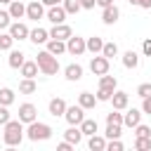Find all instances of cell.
<instances>
[{
	"instance_id": "5",
	"label": "cell",
	"mask_w": 151,
	"mask_h": 151,
	"mask_svg": "<svg viewBox=\"0 0 151 151\" xmlns=\"http://www.w3.org/2000/svg\"><path fill=\"white\" fill-rule=\"evenodd\" d=\"M64 118L68 120V125H80V123H83V118H85V109H83L80 104H78V106H66Z\"/></svg>"
},
{
	"instance_id": "12",
	"label": "cell",
	"mask_w": 151,
	"mask_h": 151,
	"mask_svg": "<svg viewBox=\"0 0 151 151\" xmlns=\"http://www.w3.org/2000/svg\"><path fill=\"white\" fill-rule=\"evenodd\" d=\"M73 33H71V26L66 24H54V28L50 31V38H57V40H68Z\"/></svg>"
},
{
	"instance_id": "41",
	"label": "cell",
	"mask_w": 151,
	"mask_h": 151,
	"mask_svg": "<svg viewBox=\"0 0 151 151\" xmlns=\"http://www.w3.org/2000/svg\"><path fill=\"white\" fill-rule=\"evenodd\" d=\"M111 94H113V92H109V90L99 87V92H97V101H109V99H111Z\"/></svg>"
},
{
	"instance_id": "24",
	"label": "cell",
	"mask_w": 151,
	"mask_h": 151,
	"mask_svg": "<svg viewBox=\"0 0 151 151\" xmlns=\"http://www.w3.org/2000/svg\"><path fill=\"white\" fill-rule=\"evenodd\" d=\"M78 104H80L83 109H94L97 97H94V94H90V92H80V94H78Z\"/></svg>"
},
{
	"instance_id": "46",
	"label": "cell",
	"mask_w": 151,
	"mask_h": 151,
	"mask_svg": "<svg viewBox=\"0 0 151 151\" xmlns=\"http://www.w3.org/2000/svg\"><path fill=\"white\" fill-rule=\"evenodd\" d=\"M94 5H97V0H80L83 9H94Z\"/></svg>"
},
{
	"instance_id": "39",
	"label": "cell",
	"mask_w": 151,
	"mask_h": 151,
	"mask_svg": "<svg viewBox=\"0 0 151 151\" xmlns=\"http://www.w3.org/2000/svg\"><path fill=\"white\" fill-rule=\"evenodd\" d=\"M137 94L144 99V97H151V83H142L139 87H137Z\"/></svg>"
},
{
	"instance_id": "30",
	"label": "cell",
	"mask_w": 151,
	"mask_h": 151,
	"mask_svg": "<svg viewBox=\"0 0 151 151\" xmlns=\"http://www.w3.org/2000/svg\"><path fill=\"white\" fill-rule=\"evenodd\" d=\"M61 7L66 9V14H78L83 7H80V0H61Z\"/></svg>"
},
{
	"instance_id": "38",
	"label": "cell",
	"mask_w": 151,
	"mask_h": 151,
	"mask_svg": "<svg viewBox=\"0 0 151 151\" xmlns=\"http://www.w3.org/2000/svg\"><path fill=\"white\" fill-rule=\"evenodd\" d=\"M106 149H109V151H123V142H120L118 137H116V139H109V142H106Z\"/></svg>"
},
{
	"instance_id": "23",
	"label": "cell",
	"mask_w": 151,
	"mask_h": 151,
	"mask_svg": "<svg viewBox=\"0 0 151 151\" xmlns=\"http://www.w3.org/2000/svg\"><path fill=\"white\" fill-rule=\"evenodd\" d=\"M38 71H40V68H38L35 61H24V64H21V76H24V78H35Z\"/></svg>"
},
{
	"instance_id": "22",
	"label": "cell",
	"mask_w": 151,
	"mask_h": 151,
	"mask_svg": "<svg viewBox=\"0 0 151 151\" xmlns=\"http://www.w3.org/2000/svg\"><path fill=\"white\" fill-rule=\"evenodd\" d=\"M101 47H104V40H101V38H97V35H92V38H87V40H85V50H90L92 54H99V52H101Z\"/></svg>"
},
{
	"instance_id": "33",
	"label": "cell",
	"mask_w": 151,
	"mask_h": 151,
	"mask_svg": "<svg viewBox=\"0 0 151 151\" xmlns=\"http://www.w3.org/2000/svg\"><path fill=\"white\" fill-rule=\"evenodd\" d=\"M106 139H116V137H120V125H113V123H106Z\"/></svg>"
},
{
	"instance_id": "40",
	"label": "cell",
	"mask_w": 151,
	"mask_h": 151,
	"mask_svg": "<svg viewBox=\"0 0 151 151\" xmlns=\"http://www.w3.org/2000/svg\"><path fill=\"white\" fill-rule=\"evenodd\" d=\"M9 24H12L9 12H2V9H0V28H9Z\"/></svg>"
},
{
	"instance_id": "48",
	"label": "cell",
	"mask_w": 151,
	"mask_h": 151,
	"mask_svg": "<svg viewBox=\"0 0 151 151\" xmlns=\"http://www.w3.org/2000/svg\"><path fill=\"white\" fill-rule=\"evenodd\" d=\"M97 5L104 9V7H109V5H113V0H97Z\"/></svg>"
},
{
	"instance_id": "28",
	"label": "cell",
	"mask_w": 151,
	"mask_h": 151,
	"mask_svg": "<svg viewBox=\"0 0 151 151\" xmlns=\"http://www.w3.org/2000/svg\"><path fill=\"white\" fill-rule=\"evenodd\" d=\"M64 137H66V142H71V144H78L80 139H83V132H80V127H76V125H71L66 132H64Z\"/></svg>"
},
{
	"instance_id": "18",
	"label": "cell",
	"mask_w": 151,
	"mask_h": 151,
	"mask_svg": "<svg viewBox=\"0 0 151 151\" xmlns=\"http://www.w3.org/2000/svg\"><path fill=\"white\" fill-rule=\"evenodd\" d=\"M47 52H52L54 57L64 54V52H66V40H57V38L47 40Z\"/></svg>"
},
{
	"instance_id": "16",
	"label": "cell",
	"mask_w": 151,
	"mask_h": 151,
	"mask_svg": "<svg viewBox=\"0 0 151 151\" xmlns=\"http://www.w3.org/2000/svg\"><path fill=\"white\" fill-rule=\"evenodd\" d=\"M64 76H66V80L76 83V80L83 78V66H80V64H68V66L64 68Z\"/></svg>"
},
{
	"instance_id": "14",
	"label": "cell",
	"mask_w": 151,
	"mask_h": 151,
	"mask_svg": "<svg viewBox=\"0 0 151 151\" xmlns=\"http://www.w3.org/2000/svg\"><path fill=\"white\" fill-rule=\"evenodd\" d=\"M137 123H142V111L139 109H130L127 113H123V125L125 127H134Z\"/></svg>"
},
{
	"instance_id": "11",
	"label": "cell",
	"mask_w": 151,
	"mask_h": 151,
	"mask_svg": "<svg viewBox=\"0 0 151 151\" xmlns=\"http://www.w3.org/2000/svg\"><path fill=\"white\" fill-rule=\"evenodd\" d=\"M118 17H120V9H118L116 5H109V7H104V12H101V21H104L106 26L116 24V21H118Z\"/></svg>"
},
{
	"instance_id": "42",
	"label": "cell",
	"mask_w": 151,
	"mask_h": 151,
	"mask_svg": "<svg viewBox=\"0 0 151 151\" xmlns=\"http://www.w3.org/2000/svg\"><path fill=\"white\" fill-rule=\"evenodd\" d=\"M127 2L134 7H142V9H151V0H127Z\"/></svg>"
},
{
	"instance_id": "1",
	"label": "cell",
	"mask_w": 151,
	"mask_h": 151,
	"mask_svg": "<svg viewBox=\"0 0 151 151\" xmlns=\"http://www.w3.org/2000/svg\"><path fill=\"white\" fill-rule=\"evenodd\" d=\"M2 139H5L7 146H19L21 139H24V123H21V120H7V123H5Z\"/></svg>"
},
{
	"instance_id": "20",
	"label": "cell",
	"mask_w": 151,
	"mask_h": 151,
	"mask_svg": "<svg viewBox=\"0 0 151 151\" xmlns=\"http://www.w3.org/2000/svg\"><path fill=\"white\" fill-rule=\"evenodd\" d=\"M123 66H125V68H137V66H139V54H137L134 50H127V52L123 54Z\"/></svg>"
},
{
	"instance_id": "6",
	"label": "cell",
	"mask_w": 151,
	"mask_h": 151,
	"mask_svg": "<svg viewBox=\"0 0 151 151\" xmlns=\"http://www.w3.org/2000/svg\"><path fill=\"white\" fill-rule=\"evenodd\" d=\"M26 17L33 19V21L42 19V17H45V5H42L40 0H31V2L26 5Z\"/></svg>"
},
{
	"instance_id": "13",
	"label": "cell",
	"mask_w": 151,
	"mask_h": 151,
	"mask_svg": "<svg viewBox=\"0 0 151 151\" xmlns=\"http://www.w3.org/2000/svg\"><path fill=\"white\" fill-rule=\"evenodd\" d=\"M109 101L113 104V109L123 111V109H127V101H130V97H127V92H120V90H116V92L111 94V99H109Z\"/></svg>"
},
{
	"instance_id": "27",
	"label": "cell",
	"mask_w": 151,
	"mask_h": 151,
	"mask_svg": "<svg viewBox=\"0 0 151 151\" xmlns=\"http://www.w3.org/2000/svg\"><path fill=\"white\" fill-rule=\"evenodd\" d=\"M80 132L83 134H97V120H92V118H83V123H80Z\"/></svg>"
},
{
	"instance_id": "26",
	"label": "cell",
	"mask_w": 151,
	"mask_h": 151,
	"mask_svg": "<svg viewBox=\"0 0 151 151\" xmlns=\"http://www.w3.org/2000/svg\"><path fill=\"white\" fill-rule=\"evenodd\" d=\"M26 59H24V52H19V50H12L9 52V59H7V64L12 66V68H21V64H24Z\"/></svg>"
},
{
	"instance_id": "36",
	"label": "cell",
	"mask_w": 151,
	"mask_h": 151,
	"mask_svg": "<svg viewBox=\"0 0 151 151\" xmlns=\"http://www.w3.org/2000/svg\"><path fill=\"white\" fill-rule=\"evenodd\" d=\"M134 137H151V127L137 123V125H134Z\"/></svg>"
},
{
	"instance_id": "44",
	"label": "cell",
	"mask_w": 151,
	"mask_h": 151,
	"mask_svg": "<svg viewBox=\"0 0 151 151\" xmlns=\"http://www.w3.org/2000/svg\"><path fill=\"white\" fill-rule=\"evenodd\" d=\"M142 111L151 116V97H144V99H142Z\"/></svg>"
},
{
	"instance_id": "47",
	"label": "cell",
	"mask_w": 151,
	"mask_h": 151,
	"mask_svg": "<svg viewBox=\"0 0 151 151\" xmlns=\"http://www.w3.org/2000/svg\"><path fill=\"white\" fill-rule=\"evenodd\" d=\"M71 149H73V144H71V142H61V144L57 146V151H71Z\"/></svg>"
},
{
	"instance_id": "10",
	"label": "cell",
	"mask_w": 151,
	"mask_h": 151,
	"mask_svg": "<svg viewBox=\"0 0 151 151\" xmlns=\"http://www.w3.org/2000/svg\"><path fill=\"white\" fill-rule=\"evenodd\" d=\"M64 19H66V9H64L61 5H52V7L47 9V21H52V24H64Z\"/></svg>"
},
{
	"instance_id": "49",
	"label": "cell",
	"mask_w": 151,
	"mask_h": 151,
	"mask_svg": "<svg viewBox=\"0 0 151 151\" xmlns=\"http://www.w3.org/2000/svg\"><path fill=\"white\" fill-rule=\"evenodd\" d=\"M42 5H47V7H52V5H61V0H40Z\"/></svg>"
},
{
	"instance_id": "43",
	"label": "cell",
	"mask_w": 151,
	"mask_h": 151,
	"mask_svg": "<svg viewBox=\"0 0 151 151\" xmlns=\"http://www.w3.org/2000/svg\"><path fill=\"white\" fill-rule=\"evenodd\" d=\"M7 120H9V111H7V106L0 104V125H5Z\"/></svg>"
},
{
	"instance_id": "21",
	"label": "cell",
	"mask_w": 151,
	"mask_h": 151,
	"mask_svg": "<svg viewBox=\"0 0 151 151\" xmlns=\"http://www.w3.org/2000/svg\"><path fill=\"white\" fill-rule=\"evenodd\" d=\"M99 87H104V90H109V92H116V87H118L116 76H109V73L99 76Z\"/></svg>"
},
{
	"instance_id": "15",
	"label": "cell",
	"mask_w": 151,
	"mask_h": 151,
	"mask_svg": "<svg viewBox=\"0 0 151 151\" xmlns=\"http://www.w3.org/2000/svg\"><path fill=\"white\" fill-rule=\"evenodd\" d=\"M28 40L31 42H35V45H42V42H47L50 40V31H45V28H33L31 33H28Z\"/></svg>"
},
{
	"instance_id": "2",
	"label": "cell",
	"mask_w": 151,
	"mask_h": 151,
	"mask_svg": "<svg viewBox=\"0 0 151 151\" xmlns=\"http://www.w3.org/2000/svg\"><path fill=\"white\" fill-rule=\"evenodd\" d=\"M35 64H38V68H40L45 76H57V71H59V61H57V57H54L52 52H47V50L38 52Z\"/></svg>"
},
{
	"instance_id": "50",
	"label": "cell",
	"mask_w": 151,
	"mask_h": 151,
	"mask_svg": "<svg viewBox=\"0 0 151 151\" xmlns=\"http://www.w3.org/2000/svg\"><path fill=\"white\" fill-rule=\"evenodd\" d=\"M9 2H12V0H0V5H9Z\"/></svg>"
},
{
	"instance_id": "3",
	"label": "cell",
	"mask_w": 151,
	"mask_h": 151,
	"mask_svg": "<svg viewBox=\"0 0 151 151\" xmlns=\"http://www.w3.org/2000/svg\"><path fill=\"white\" fill-rule=\"evenodd\" d=\"M26 137H28L31 142H45V139L52 137V127H50L47 123L33 120V123H28V127H26Z\"/></svg>"
},
{
	"instance_id": "35",
	"label": "cell",
	"mask_w": 151,
	"mask_h": 151,
	"mask_svg": "<svg viewBox=\"0 0 151 151\" xmlns=\"http://www.w3.org/2000/svg\"><path fill=\"white\" fill-rule=\"evenodd\" d=\"M106 123H113V125H123V113H118V109H113L111 113H106Z\"/></svg>"
},
{
	"instance_id": "37",
	"label": "cell",
	"mask_w": 151,
	"mask_h": 151,
	"mask_svg": "<svg viewBox=\"0 0 151 151\" xmlns=\"http://www.w3.org/2000/svg\"><path fill=\"white\" fill-rule=\"evenodd\" d=\"M12 42H14V38L9 33H0V50H12Z\"/></svg>"
},
{
	"instance_id": "8",
	"label": "cell",
	"mask_w": 151,
	"mask_h": 151,
	"mask_svg": "<svg viewBox=\"0 0 151 151\" xmlns=\"http://www.w3.org/2000/svg\"><path fill=\"white\" fill-rule=\"evenodd\" d=\"M35 116H38V109H35L33 104H28V101H26V104H21V106H19V120H21V123H26V125H28V123H33V120H35Z\"/></svg>"
},
{
	"instance_id": "29",
	"label": "cell",
	"mask_w": 151,
	"mask_h": 151,
	"mask_svg": "<svg viewBox=\"0 0 151 151\" xmlns=\"http://www.w3.org/2000/svg\"><path fill=\"white\" fill-rule=\"evenodd\" d=\"M35 90H38V87H35V80H33V78H24V80L19 83V92H21V94H33Z\"/></svg>"
},
{
	"instance_id": "31",
	"label": "cell",
	"mask_w": 151,
	"mask_h": 151,
	"mask_svg": "<svg viewBox=\"0 0 151 151\" xmlns=\"http://www.w3.org/2000/svg\"><path fill=\"white\" fill-rule=\"evenodd\" d=\"M0 104H2V106H9V104H14V90H9V87H2V90H0Z\"/></svg>"
},
{
	"instance_id": "9",
	"label": "cell",
	"mask_w": 151,
	"mask_h": 151,
	"mask_svg": "<svg viewBox=\"0 0 151 151\" xmlns=\"http://www.w3.org/2000/svg\"><path fill=\"white\" fill-rule=\"evenodd\" d=\"M28 26L26 24H21V21H14V24H9V35L14 38V40H26L28 38Z\"/></svg>"
},
{
	"instance_id": "7",
	"label": "cell",
	"mask_w": 151,
	"mask_h": 151,
	"mask_svg": "<svg viewBox=\"0 0 151 151\" xmlns=\"http://www.w3.org/2000/svg\"><path fill=\"white\" fill-rule=\"evenodd\" d=\"M66 52H71L73 57H80L85 52V38H78V35H71L66 40Z\"/></svg>"
},
{
	"instance_id": "32",
	"label": "cell",
	"mask_w": 151,
	"mask_h": 151,
	"mask_svg": "<svg viewBox=\"0 0 151 151\" xmlns=\"http://www.w3.org/2000/svg\"><path fill=\"white\" fill-rule=\"evenodd\" d=\"M101 54H104L106 59L116 57V54H118V45H116V42H104V47H101Z\"/></svg>"
},
{
	"instance_id": "4",
	"label": "cell",
	"mask_w": 151,
	"mask_h": 151,
	"mask_svg": "<svg viewBox=\"0 0 151 151\" xmlns=\"http://www.w3.org/2000/svg\"><path fill=\"white\" fill-rule=\"evenodd\" d=\"M109 66H111V59H106L104 54H94L92 61H90V71H92L94 76H104V73H109Z\"/></svg>"
},
{
	"instance_id": "17",
	"label": "cell",
	"mask_w": 151,
	"mask_h": 151,
	"mask_svg": "<svg viewBox=\"0 0 151 151\" xmlns=\"http://www.w3.org/2000/svg\"><path fill=\"white\" fill-rule=\"evenodd\" d=\"M7 12H9V17H12V19H21V17H26V5H24L21 0H12Z\"/></svg>"
},
{
	"instance_id": "45",
	"label": "cell",
	"mask_w": 151,
	"mask_h": 151,
	"mask_svg": "<svg viewBox=\"0 0 151 151\" xmlns=\"http://www.w3.org/2000/svg\"><path fill=\"white\" fill-rule=\"evenodd\" d=\"M142 52H144L146 57H151V38H146V40L142 42Z\"/></svg>"
},
{
	"instance_id": "19",
	"label": "cell",
	"mask_w": 151,
	"mask_h": 151,
	"mask_svg": "<svg viewBox=\"0 0 151 151\" xmlns=\"http://www.w3.org/2000/svg\"><path fill=\"white\" fill-rule=\"evenodd\" d=\"M64 111H66V101L61 99V97H54V99H50V113L57 118V116H64Z\"/></svg>"
},
{
	"instance_id": "34",
	"label": "cell",
	"mask_w": 151,
	"mask_h": 151,
	"mask_svg": "<svg viewBox=\"0 0 151 151\" xmlns=\"http://www.w3.org/2000/svg\"><path fill=\"white\" fill-rule=\"evenodd\" d=\"M134 149L149 151V149H151V137H137V139H134Z\"/></svg>"
},
{
	"instance_id": "25",
	"label": "cell",
	"mask_w": 151,
	"mask_h": 151,
	"mask_svg": "<svg viewBox=\"0 0 151 151\" xmlns=\"http://www.w3.org/2000/svg\"><path fill=\"white\" fill-rule=\"evenodd\" d=\"M87 146H90V151H104V149H106V139L99 137V134H90Z\"/></svg>"
}]
</instances>
